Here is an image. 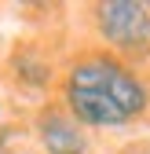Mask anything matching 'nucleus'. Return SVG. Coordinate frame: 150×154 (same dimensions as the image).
Returning <instances> with one entry per match:
<instances>
[{
    "label": "nucleus",
    "mask_w": 150,
    "mask_h": 154,
    "mask_svg": "<svg viewBox=\"0 0 150 154\" xmlns=\"http://www.w3.org/2000/svg\"><path fill=\"white\" fill-rule=\"evenodd\" d=\"M62 85L95 88V92L110 95V99L124 110L128 121L146 118V110H150V85L128 63L114 59L110 51H84V55H77V59L66 66V81Z\"/></svg>",
    "instance_id": "f257e3e1"
},
{
    "label": "nucleus",
    "mask_w": 150,
    "mask_h": 154,
    "mask_svg": "<svg viewBox=\"0 0 150 154\" xmlns=\"http://www.w3.org/2000/svg\"><path fill=\"white\" fill-rule=\"evenodd\" d=\"M95 37L114 59H143L150 55V11L143 0H99L92 4Z\"/></svg>",
    "instance_id": "f03ea898"
},
{
    "label": "nucleus",
    "mask_w": 150,
    "mask_h": 154,
    "mask_svg": "<svg viewBox=\"0 0 150 154\" xmlns=\"http://www.w3.org/2000/svg\"><path fill=\"white\" fill-rule=\"evenodd\" d=\"M62 110L81 128H124V125H132V121L124 118V110L110 99V95H103L95 88L62 85Z\"/></svg>",
    "instance_id": "7ed1b4c3"
},
{
    "label": "nucleus",
    "mask_w": 150,
    "mask_h": 154,
    "mask_svg": "<svg viewBox=\"0 0 150 154\" xmlns=\"http://www.w3.org/2000/svg\"><path fill=\"white\" fill-rule=\"evenodd\" d=\"M33 132L44 154H88V132L62 106H40Z\"/></svg>",
    "instance_id": "20e7f679"
},
{
    "label": "nucleus",
    "mask_w": 150,
    "mask_h": 154,
    "mask_svg": "<svg viewBox=\"0 0 150 154\" xmlns=\"http://www.w3.org/2000/svg\"><path fill=\"white\" fill-rule=\"evenodd\" d=\"M11 66H15V81H22L26 88H48L51 85V63L33 55V51H18L11 59Z\"/></svg>",
    "instance_id": "39448f33"
},
{
    "label": "nucleus",
    "mask_w": 150,
    "mask_h": 154,
    "mask_svg": "<svg viewBox=\"0 0 150 154\" xmlns=\"http://www.w3.org/2000/svg\"><path fill=\"white\" fill-rule=\"evenodd\" d=\"M0 110H4V99H0Z\"/></svg>",
    "instance_id": "423d86ee"
},
{
    "label": "nucleus",
    "mask_w": 150,
    "mask_h": 154,
    "mask_svg": "<svg viewBox=\"0 0 150 154\" xmlns=\"http://www.w3.org/2000/svg\"><path fill=\"white\" fill-rule=\"evenodd\" d=\"M146 11H150V4H146Z\"/></svg>",
    "instance_id": "0eeeda50"
}]
</instances>
